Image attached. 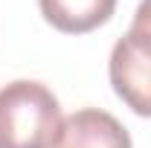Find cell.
Returning <instances> with one entry per match:
<instances>
[{"label": "cell", "mask_w": 151, "mask_h": 148, "mask_svg": "<svg viewBox=\"0 0 151 148\" xmlns=\"http://www.w3.org/2000/svg\"><path fill=\"white\" fill-rule=\"evenodd\" d=\"M58 148H134L128 128L108 111L84 108L64 119Z\"/></svg>", "instance_id": "3957f363"}, {"label": "cell", "mask_w": 151, "mask_h": 148, "mask_svg": "<svg viewBox=\"0 0 151 148\" xmlns=\"http://www.w3.org/2000/svg\"><path fill=\"white\" fill-rule=\"evenodd\" d=\"M111 84L137 116L151 119V35L128 29L111 50Z\"/></svg>", "instance_id": "7a4b0ae2"}, {"label": "cell", "mask_w": 151, "mask_h": 148, "mask_svg": "<svg viewBox=\"0 0 151 148\" xmlns=\"http://www.w3.org/2000/svg\"><path fill=\"white\" fill-rule=\"evenodd\" d=\"M131 29L151 35V0H139V6H137V12H134V23H131Z\"/></svg>", "instance_id": "5b68a950"}, {"label": "cell", "mask_w": 151, "mask_h": 148, "mask_svg": "<svg viewBox=\"0 0 151 148\" xmlns=\"http://www.w3.org/2000/svg\"><path fill=\"white\" fill-rule=\"evenodd\" d=\"M38 6L44 20L58 32L84 35L111 20L116 0H38Z\"/></svg>", "instance_id": "277c9868"}, {"label": "cell", "mask_w": 151, "mask_h": 148, "mask_svg": "<svg viewBox=\"0 0 151 148\" xmlns=\"http://www.w3.org/2000/svg\"><path fill=\"white\" fill-rule=\"evenodd\" d=\"M64 116L55 93L18 78L0 87V148H58Z\"/></svg>", "instance_id": "6da1fadb"}]
</instances>
